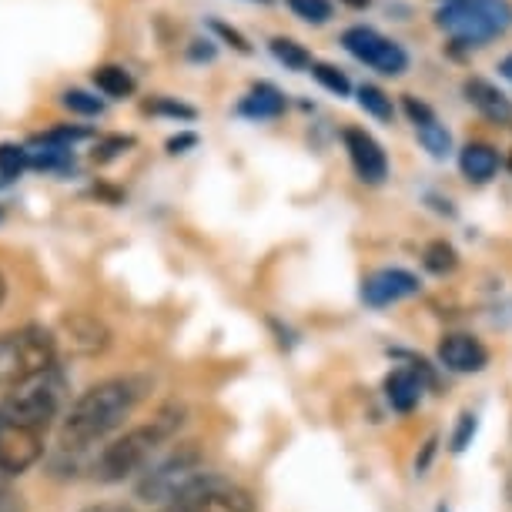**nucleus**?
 <instances>
[{
    "instance_id": "4c0bfd02",
    "label": "nucleus",
    "mask_w": 512,
    "mask_h": 512,
    "mask_svg": "<svg viewBox=\"0 0 512 512\" xmlns=\"http://www.w3.org/2000/svg\"><path fill=\"white\" fill-rule=\"evenodd\" d=\"M4 302H7V275L0 272V305H4Z\"/></svg>"
},
{
    "instance_id": "ea45409f",
    "label": "nucleus",
    "mask_w": 512,
    "mask_h": 512,
    "mask_svg": "<svg viewBox=\"0 0 512 512\" xmlns=\"http://www.w3.org/2000/svg\"><path fill=\"white\" fill-rule=\"evenodd\" d=\"M509 171H512V154H509Z\"/></svg>"
},
{
    "instance_id": "72a5a7b5",
    "label": "nucleus",
    "mask_w": 512,
    "mask_h": 512,
    "mask_svg": "<svg viewBox=\"0 0 512 512\" xmlns=\"http://www.w3.org/2000/svg\"><path fill=\"white\" fill-rule=\"evenodd\" d=\"M469 432H476V415H462V429H459L456 442H452V449H456V452H462V449H466V439H469Z\"/></svg>"
},
{
    "instance_id": "f8f14e48",
    "label": "nucleus",
    "mask_w": 512,
    "mask_h": 512,
    "mask_svg": "<svg viewBox=\"0 0 512 512\" xmlns=\"http://www.w3.org/2000/svg\"><path fill=\"white\" fill-rule=\"evenodd\" d=\"M419 288H422L419 278L412 272H405V268H382V272H375L362 282V298H365V305L385 308V305L402 302V298L419 295Z\"/></svg>"
},
{
    "instance_id": "6ab92c4d",
    "label": "nucleus",
    "mask_w": 512,
    "mask_h": 512,
    "mask_svg": "<svg viewBox=\"0 0 512 512\" xmlns=\"http://www.w3.org/2000/svg\"><path fill=\"white\" fill-rule=\"evenodd\" d=\"M385 395H389L395 412H412L422 399V379L412 369H395L385 379Z\"/></svg>"
},
{
    "instance_id": "ddd939ff",
    "label": "nucleus",
    "mask_w": 512,
    "mask_h": 512,
    "mask_svg": "<svg viewBox=\"0 0 512 512\" xmlns=\"http://www.w3.org/2000/svg\"><path fill=\"white\" fill-rule=\"evenodd\" d=\"M439 362L446 365L449 372H459V375H469V372H482L489 362V352L479 338H472L466 332H456V335H446L439 345Z\"/></svg>"
},
{
    "instance_id": "a19ab883",
    "label": "nucleus",
    "mask_w": 512,
    "mask_h": 512,
    "mask_svg": "<svg viewBox=\"0 0 512 512\" xmlns=\"http://www.w3.org/2000/svg\"><path fill=\"white\" fill-rule=\"evenodd\" d=\"M446 4H449V0H446Z\"/></svg>"
},
{
    "instance_id": "c85d7f7f",
    "label": "nucleus",
    "mask_w": 512,
    "mask_h": 512,
    "mask_svg": "<svg viewBox=\"0 0 512 512\" xmlns=\"http://www.w3.org/2000/svg\"><path fill=\"white\" fill-rule=\"evenodd\" d=\"M208 27H211V31H215V34H218L221 41H225L228 47H235L238 54H251V51H255V47L248 44V37L241 34L238 27H231V24H225V21H218V17H211Z\"/></svg>"
},
{
    "instance_id": "2f4dec72",
    "label": "nucleus",
    "mask_w": 512,
    "mask_h": 512,
    "mask_svg": "<svg viewBox=\"0 0 512 512\" xmlns=\"http://www.w3.org/2000/svg\"><path fill=\"white\" fill-rule=\"evenodd\" d=\"M195 144H198V134L185 131V134H175V138H168V151L171 154H185L188 148H195Z\"/></svg>"
},
{
    "instance_id": "39448f33",
    "label": "nucleus",
    "mask_w": 512,
    "mask_h": 512,
    "mask_svg": "<svg viewBox=\"0 0 512 512\" xmlns=\"http://www.w3.org/2000/svg\"><path fill=\"white\" fill-rule=\"evenodd\" d=\"M436 24L456 47H482L512 27L509 0H449L439 7Z\"/></svg>"
},
{
    "instance_id": "c9c22d12",
    "label": "nucleus",
    "mask_w": 512,
    "mask_h": 512,
    "mask_svg": "<svg viewBox=\"0 0 512 512\" xmlns=\"http://www.w3.org/2000/svg\"><path fill=\"white\" fill-rule=\"evenodd\" d=\"M499 74L506 77V81H512V54H506V57L499 61Z\"/></svg>"
},
{
    "instance_id": "412c9836",
    "label": "nucleus",
    "mask_w": 512,
    "mask_h": 512,
    "mask_svg": "<svg viewBox=\"0 0 512 512\" xmlns=\"http://www.w3.org/2000/svg\"><path fill=\"white\" fill-rule=\"evenodd\" d=\"M422 265L429 268L432 275H449V272H456V265H459V255H456V248L449 245V241H429L422 251Z\"/></svg>"
},
{
    "instance_id": "f704fd0d",
    "label": "nucleus",
    "mask_w": 512,
    "mask_h": 512,
    "mask_svg": "<svg viewBox=\"0 0 512 512\" xmlns=\"http://www.w3.org/2000/svg\"><path fill=\"white\" fill-rule=\"evenodd\" d=\"M81 512H134L131 506H124V502H98V506H88Z\"/></svg>"
},
{
    "instance_id": "e433bc0d",
    "label": "nucleus",
    "mask_w": 512,
    "mask_h": 512,
    "mask_svg": "<svg viewBox=\"0 0 512 512\" xmlns=\"http://www.w3.org/2000/svg\"><path fill=\"white\" fill-rule=\"evenodd\" d=\"M345 7H352V11H365V7H372V0H342Z\"/></svg>"
},
{
    "instance_id": "473e14b6",
    "label": "nucleus",
    "mask_w": 512,
    "mask_h": 512,
    "mask_svg": "<svg viewBox=\"0 0 512 512\" xmlns=\"http://www.w3.org/2000/svg\"><path fill=\"white\" fill-rule=\"evenodd\" d=\"M0 512H24V499L14 489H0Z\"/></svg>"
},
{
    "instance_id": "0eeeda50",
    "label": "nucleus",
    "mask_w": 512,
    "mask_h": 512,
    "mask_svg": "<svg viewBox=\"0 0 512 512\" xmlns=\"http://www.w3.org/2000/svg\"><path fill=\"white\" fill-rule=\"evenodd\" d=\"M342 47L349 51L355 61L369 64L372 71H379L385 77H399L409 67V54H405L402 44H395L392 37L379 34L375 27L355 24L342 34Z\"/></svg>"
},
{
    "instance_id": "cd10ccee",
    "label": "nucleus",
    "mask_w": 512,
    "mask_h": 512,
    "mask_svg": "<svg viewBox=\"0 0 512 512\" xmlns=\"http://www.w3.org/2000/svg\"><path fill=\"white\" fill-rule=\"evenodd\" d=\"M295 17L305 24H328L332 21V0H285Z\"/></svg>"
},
{
    "instance_id": "4468645a",
    "label": "nucleus",
    "mask_w": 512,
    "mask_h": 512,
    "mask_svg": "<svg viewBox=\"0 0 512 512\" xmlns=\"http://www.w3.org/2000/svg\"><path fill=\"white\" fill-rule=\"evenodd\" d=\"M64 335H67V345L81 355H98L111 345V332L101 318L94 315H84V312H74L64 318Z\"/></svg>"
},
{
    "instance_id": "1a4fd4ad",
    "label": "nucleus",
    "mask_w": 512,
    "mask_h": 512,
    "mask_svg": "<svg viewBox=\"0 0 512 512\" xmlns=\"http://www.w3.org/2000/svg\"><path fill=\"white\" fill-rule=\"evenodd\" d=\"M44 432L0 419V476H24L44 456Z\"/></svg>"
},
{
    "instance_id": "a878e982",
    "label": "nucleus",
    "mask_w": 512,
    "mask_h": 512,
    "mask_svg": "<svg viewBox=\"0 0 512 512\" xmlns=\"http://www.w3.org/2000/svg\"><path fill=\"white\" fill-rule=\"evenodd\" d=\"M312 77L318 84H322L325 91H332L335 98H349L352 94V81L345 77L342 71H338L335 64H322V61H315L312 64Z\"/></svg>"
},
{
    "instance_id": "393cba45",
    "label": "nucleus",
    "mask_w": 512,
    "mask_h": 512,
    "mask_svg": "<svg viewBox=\"0 0 512 512\" xmlns=\"http://www.w3.org/2000/svg\"><path fill=\"white\" fill-rule=\"evenodd\" d=\"M61 104L71 114H81V118H101L104 114V101L94 98V94H88V91H81V88H67L61 94Z\"/></svg>"
},
{
    "instance_id": "aec40b11",
    "label": "nucleus",
    "mask_w": 512,
    "mask_h": 512,
    "mask_svg": "<svg viewBox=\"0 0 512 512\" xmlns=\"http://www.w3.org/2000/svg\"><path fill=\"white\" fill-rule=\"evenodd\" d=\"M268 51H272V57L278 64H285L288 71H312V54L305 51L302 44L292 41V37H272L268 41Z\"/></svg>"
},
{
    "instance_id": "f03ea898",
    "label": "nucleus",
    "mask_w": 512,
    "mask_h": 512,
    "mask_svg": "<svg viewBox=\"0 0 512 512\" xmlns=\"http://www.w3.org/2000/svg\"><path fill=\"white\" fill-rule=\"evenodd\" d=\"M181 425V409H164L158 412L148 425H134V429L121 432L118 439H111L108 446H101V452L91 462V472L98 482H124L134 472L148 469V462L168 446V439L178 432Z\"/></svg>"
},
{
    "instance_id": "20e7f679",
    "label": "nucleus",
    "mask_w": 512,
    "mask_h": 512,
    "mask_svg": "<svg viewBox=\"0 0 512 512\" xmlns=\"http://www.w3.org/2000/svg\"><path fill=\"white\" fill-rule=\"evenodd\" d=\"M64 392H67V379L54 365L51 372L37 375V379L17 385V389H7V395L0 399V419L47 436L54 419H61Z\"/></svg>"
},
{
    "instance_id": "dca6fc26",
    "label": "nucleus",
    "mask_w": 512,
    "mask_h": 512,
    "mask_svg": "<svg viewBox=\"0 0 512 512\" xmlns=\"http://www.w3.org/2000/svg\"><path fill=\"white\" fill-rule=\"evenodd\" d=\"M285 108H288L285 94L278 91L275 84L262 81V84H251V91L238 101L235 111L248 121H272V118H282Z\"/></svg>"
},
{
    "instance_id": "f257e3e1",
    "label": "nucleus",
    "mask_w": 512,
    "mask_h": 512,
    "mask_svg": "<svg viewBox=\"0 0 512 512\" xmlns=\"http://www.w3.org/2000/svg\"><path fill=\"white\" fill-rule=\"evenodd\" d=\"M144 399V382L134 375H114V379L94 382L71 402V409L61 419V436H57V456L74 459L88 449L101 446L111 432H118L124 419L138 409Z\"/></svg>"
},
{
    "instance_id": "5701e85b",
    "label": "nucleus",
    "mask_w": 512,
    "mask_h": 512,
    "mask_svg": "<svg viewBox=\"0 0 512 512\" xmlns=\"http://www.w3.org/2000/svg\"><path fill=\"white\" fill-rule=\"evenodd\" d=\"M91 138V128H71V124H57L54 131L47 134H37V138H31L34 148H64L71 151L77 141Z\"/></svg>"
},
{
    "instance_id": "7c9ffc66",
    "label": "nucleus",
    "mask_w": 512,
    "mask_h": 512,
    "mask_svg": "<svg viewBox=\"0 0 512 512\" xmlns=\"http://www.w3.org/2000/svg\"><path fill=\"white\" fill-rule=\"evenodd\" d=\"M188 61L191 64H208V61H215L218 57V44L211 41V37H195V41L188 44Z\"/></svg>"
},
{
    "instance_id": "4be33fe9",
    "label": "nucleus",
    "mask_w": 512,
    "mask_h": 512,
    "mask_svg": "<svg viewBox=\"0 0 512 512\" xmlns=\"http://www.w3.org/2000/svg\"><path fill=\"white\" fill-rule=\"evenodd\" d=\"M27 168H31V151H27L24 144H11V141L0 144V178L14 181V178H21Z\"/></svg>"
},
{
    "instance_id": "f3484780",
    "label": "nucleus",
    "mask_w": 512,
    "mask_h": 512,
    "mask_svg": "<svg viewBox=\"0 0 512 512\" xmlns=\"http://www.w3.org/2000/svg\"><path fill=\"white\" fill-rule=\"evenodd\" d=\"M459 171L472 181V185H486V181L496 178V171H499L496 148H489V144H482V141L466 144V148L459 151Z\"/></svg>"
},
{
    "instance_id": "6e6552de",
    "label": "nucleus",
    "mask_w": 512,
    "mask_h": 512,
    "mask_svg": "<svg viewBox=\"0 0 512 512\" xmlns=\"http://www.w3.org/2000/svg\"><path fill=\"white\" fill-rule=\"evenodd\" d=\"M158 512H255V502L248 499V492H241L231 482L208 476L205 482H198L195 489Z\"/></svg>"
},
{
    "instance_id": "9b49d317",
    "label": "nucleus",
    "mask_w": 512,
    "mask_h": 512,
    "mask_svg": "<svg viewBox=\"0 0 512 512\" xmlns=\"http://www.w3.org/2000/svg\"><path fill=\"white\" fill-rule=\"evenodd\" d=\"M402 108L405 114H409V121H412V128L415 134H419V141H422V148L432 154V158H449V151H452V134L446 124L439 121V114L429 108L425 101H419L415 94H405L402 98Z\"/></svg>"
},
{
    "instance_id": "7ed1b4c3",
    "label": "nucleus",
    "mask_w": 512,
    "mask_h": 512,
    "mask_svg": "<svg viewBox=\"0 0 512 512\" xmlns=\"http://www.w3.org/2000/svg\"><path fill=\"white\" fill-rule=\"evenodd\" d=\"M57 365V338L44 325H21L0 335V385H17L51 372Z\"/></svg>"
},
{
    "instance_id": "423d86ee",
    "label": "nucleus",
    "mask_w": 512,
    "mask_h": 512,
    "mask_svg": "<svg viewBox=\"0 0 512 512\" xmlns=\"http://www.w3.org/2000/svg\"><path fill=\"white\" fill-rule=\"evenodd\" d=\"M205 479H208L205 456H201V449L195 442H188V446L175 449L171 456H164L154 462V466L144 469V476L138 479V489L134 492H138L141 502H151V506L164 509Z\"/></svg>"
},
{
    "instance_id": "c756f323",
    "label": "nucleus",
    "mask_w": 512,
    "mask_h": 512,
    "mask_svg": "<svg viewBox=\"0 0 512 512\" xmlns=\"http://www.w3.org/2000/svg\"><path fill=\"white\" fill-rule=\"evenodd\" d=\"M134 138H124V134H114V138H101L98 148H94V161H114L124 148H131Z\"/></svg>"
},
{
    "instance_id": "9d476101",
    "label": "nucleus",
    "mask_w": 512,
    "mask_h": 512,
    "mask_svg": "<svg viewBox=\"0 0 512 512\" xmlns=\"http://www.w3.org/2000/svg\"><path fill=\"white\" fill-rule=\"evenodd\" d=\"M345 151H349V161L355 168V175L365 185H382L389 178V158H385L382 144L372 138L365 128H345L342 131Z\"/></svg>"
},
{
    "instance_id": "bb28decb",
    "label": "nucleus",
    "mask_w": 512,
    "mask_h": 512,
    "mask_svg": "<svg viewBox=\"0 0 512 512\" xmlns=\"http://www.w3.org/2000/svg\"><path fill=\"white\" fill-rule=\"evenodd\" d=\"M355 94H359L362 111H369L372 118H379V121H392V98L382 88H375V84H362Z\"/></svg>"
},
{
    "instance_id": "a211bd4d",
    "label": "nucleus",
    "mask_w": 512,
    "mask_h": 512,
    "mask_svg": "<svg viewBox=\"0 0 512 512\" xmlns=\"http://www.w3.org/2000/svg\"><path fill=\"white\" fill-rule=\"evenodd\" d=\"M91 81H94V88L104 94V98H114V101L131 98V94L138 91V81H134V74L124 64H101V67H94Z\"/></svg>"
},
{
    "instance_id": "2eb2a0df",
    "label": "nucleus",
    "mask_w": 512,
    "mask_h": 512,
    "mask_svg": "<svg viewBox=\"0 0 512 512\" xmlns=\"http://www.w3.org/2000/svg\"><path fill=\"white\" fill-rule=\"evenodd\" d=\"M462 94H466V101L482 114V118H489L496 124H512V101L496 88V84L486 81V77H466Z\"/></svg>"
},
{
    "instance_id": "58836bf2",
    "label": "nucleus",
    "mask_w": 512,
    "mask_h": 512,
    "mask_svg": "<svg viewBox=\"0 0 512 512\" xmlns=\"http://www.w3.org/2000/svg\"><path fill=\"white\" fill-rule=\"evenodd\" d=\"M255 4H272V0H255Z\"/></svg>"
},
{
    "instance_id": "b1692460",
    "label": "nucleus",
    "mask_w": 512,
    "mask_h": 512,
    "mask_svg": "<svg viewBox=\"0 0 512 512\" xmlns=\"http://www.w3.org/2000/svg\"><path fill=\"white\" fill-rule=\"evenodd\" d=\"M144 111L154 114V118H171V121H195L198 118V111L191 108V104L168 98V94H158V98L144 101Z\"/></svg>"
}]
</instances>
